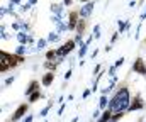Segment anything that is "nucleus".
Masks as SVG:
<instances>
[{"instance_id":"1","label":"nucleus","mask_w":146,"mask_h":122,"mask_svg":"<svg viewBox=\"0 0 146 122\" xmlns=\"http://www.w3.org/2000/svg\"><path fill=\"white\" fill-rule=\"evenodd\" d=\"M129 104H131V100H129V88L127 86H121L115 92V97L110 100L109 109L112 112H124L129 107Z\"/></svg>"},{"instance_id":"2","label":"nucleus","mask_w":146,"mask_h":122,"mask_svg":"<svg viewBox=\"0 0 146 122\" xmlns=\"http://www.w3.org/2000/svg\"><path fill=\"white\" fill-rule=\"evenodd\" d=\"M22 61H24V56H21V54H10V53L2 51L0 53V71L5 73L9 70H14Z\"/></svg>"},{"instance_id":"3","label":"nucleus","mask_w":146,"mask_h":122,"mask_svg":"<svg viewBox=\"0 0 146 122\" xmlns=\"http://www.w3.org/2000/svg\"><path fill=\"white\" fill-rule=\"evenodd\" d=\"M75 46H76V41L75 39H68L60 49H58V56L60 58H63V56H66L68 53H72L73 49H75Z\"/></svg>"},{"instance_id":"4","label":"nucleus","mask_w":146,"mask_h":122,"mask_svg":"<svg viewBox=\"0 0 146 122\" xmlns=\"http://www.w3.org/2000/svg\"><path fill=\"white\" fill-rule=\"evenodd\" d=\"M133 71L138 73V75H146V61L143 58H136L134 63H133Z\"/></svg>"},{"instance_id":"5","label":"nucleus","mask_w":146,"mask_h":122,"mask_svg":"<svg viewBox=\"0 0 146 122\" xmlns=\"http://www.w3.org/2000/svg\"><path fill=\"white\" fill-rule=\"evenodd\" d=\"M78 22H80V12L72 10V12L68 14V29H70V31H75L76 26H78Z\"/></svg>"},{"instance_id":"6","label":"nucleus","mask_w":146,"mask_h":122,"mask_svg":"<svg viewBox=\"0 0 146 122\" xmlns=\"http://www.w3.org/2000/svg\"><path fill=\"white\" fill-rule=\"evenodd\" d=\"M143 107H145V100H143L139 95H136V97L131 100L127 110H129V112H134V110H139V109H143Z\"/></svg>"},{"instance_id":"7","label":"nucleus","mask_w":146,"mask_h":122,"mask_svg":"<svg viewBox=\"0 0 146 122\" xmlns=\"http://www.w3.org/2000/svg\"><path fill=\"white\" fill-rule=\"evenodd\" d=\"M27 110H29V105H27V104H21V105L15 109V112L12 114V121H19L21 117H24V115L27 114Z\"/></svg>"},{"instance_id":"8","label":"nucleus","mask_w":146,"mask_h":122,"mask_svg":"<svg viewBox=\"0 0 146 122\" xmlns=\"http://www.w3.org/2000/svg\"><path fill=\"white\" fill-rule=\"evenodd\" d=\"M53 80H54V73H53V71H46V73L42 75V80H41V83H42L44 86H49V85L53 83Z\"/></svg>"},{"instance_id":"9","label":"nucleus","mask_w":146,"mask_h":122,"mask_svg":"<svg viewBox=\"0 0 146 122\" xmlns=\"http://www.w3.org/2000/svg\"><path fill=\"white\" fill-rule=\"evenodd\" d=\"M34 92H39V83H37V81H31L29 86L26 88V95L29 97V95H33Z\"/></svg>"},{"instance_id":"10","label":"nucleus","mask_w":146,"mask_h":122,"mask_svg":"<svg viewBox=\"0 0 146 122\" xmlns=\"http://www.w3.org/2000/svg\"><path fill=\"white\" fill-rule=\"evenodd\" d=\"M85 29H87V20H85V19H80V22H78V26H76V32H78V36L85 34Z\"/></svg>"},{"instance_id":"11","label":"nucleus","mask_w":146,"mask_h":122,"mask_svg":"<svg viewBox=\"0 0 146 122\" xmlns=\"http://www.w3.org/2000/svg\"><path fill=\"white\" fill-rule=\"evenodd\" d=\"M56 58H60V56H58V51H54V49L46 51V59H48V61H56Z\"/></svg>"},{"instance_id":"12","label":"nucleus","mask_w":146,"mask_h":122,"mask_svg":"<svg viewBox=\"0 0 146 122\" xmlns=\"http://www.w3.org/2000/svg\"><path fill=\"white\" fill-rule=\"evenodd\" d=\"M92 7H94V3H88V5H85V7L80 10V15H83V17L90 15V12H92Z\"/></svg>"},{"instance_id":"13","label":"nucleus","mask_w":146,"mask_h":122,"mask_svg":"<svg viewBox=\"0 0 146 122\" xmlns=\"http://www.w3.org/2000/svg\"><path fill=\"white\" fill-rule=\"evenodd\" d=\"M126 115V112H114L112 114V117H110V122H117V121H121L122 117Z\"/></svg>"},{"instance_id":"14","label":"nucleus","mask_w":146,"mask_h":122,"mask_svg":"<svg viewBox=\"0 0 146 122\" xmlns=\"http://www.w3.org/2000/svg\"><path fill=\"white\" fill-rule=\"evenodd\" d=\"M39 98H42V95H41V92H34L33 95H29V102H31V104H34V102H37Z\"/></svg>"},{"instance_id":"15","label":"nucleus","mask_w":146,"mask_h":122,"mask_svg":"<svg viewBox=\"0 0 146 122\" xmlns=\"http://www.w3.org/2000/svg\"><path fill=\"white\" fill-rule=\"evenodd\" d=\"M106 102H107V98H106V97H102V98H100V107H104V105H106Z\"/></svg>"},{"instance_id":"16","label":"nucleus","mask_w":146,"mask_h":122,"mask_svg":"<svg viewBox=\"0 0 146 122\" xmlns=\"http://www.w3.org/2000/svg\"><path fill=\"white\" fill-rule=\"evenodd\" d=\"M117 38H119V34H117V32H115V34H114V36H112V42H115V41H117Z\"/></svg>"},{"instance_id":"17","label":"nucleus","mask_w":146,"mask_h":122,"mask_svg":"<svg viewBox=\"0 0 146 122\" xmlns=\"http://www.w3.org/2000/svg\"><path fill=\"white\" fill-rule=\"evenodd\" d=\"M72 2L73 0H65V5H72Z\"/></svg>"},{"instance_id":"18","label":"nucleus","mask_w":146,"mask_h":122,"mask_svg":"<svg viewBox=\"0 0 146 122\" xmlns=\"http://www.w3.org/2000/svg\"><path fill=\"white\" fill-rule=\"evenodd\" d=\"M80 2H82V3H87V2H88V0H80Z\"/></svg>"},{"instance_id":"19","label":"nucleus","mask_w":146,"mask_h":122,"mask_svg":"<svg viewBox=\"0 0 146 122\" xmlns=\"http://www.w3.org/2000/svg\"><path fill=\"white\" fill-rule=\"evenodd\" d=\"M97 122H102V121H100V119H99V121H97Z\"/></svg>"},{"instance_id":"20","label":"nucleus","mask_w":146,"mask_h":122,"mask_svg":"<svg viewBox=\"0 0 146 122\" xmlns=\"http://www.w3.org/2000/svg\"><path fill=\"white\" fill-rule=\"evenodd\" d=\"M7 122H14V121H7Z\"/></svg>"}]
</instances>
